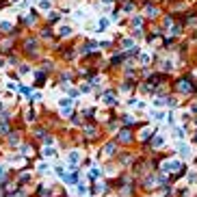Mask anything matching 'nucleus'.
Returning <instances> with one entry per match:
<instances>
[{
  "mask_svg": "<svg viewBox=\"0 0 197 197\" xmlns=\"http://www.w3.org/2000/svg\"><path fill=\"white\" fill-rule=\"evenodd\" d=\"M22 152H24L26 156H32V154H35V147H32V145H22Z\"/></svg>",
  "mask_w": 197,
  "mask_h": 197,
  "instance_id": "nucleus-20",
  "label": "nucleus"
},
{
  "mask_svg": "<svg viewBox=\"0 0 197 197\" xmlns=\"http://www.w3.org/2000/svg\"><path fill=\"white\" fill-rule=\"evenodd\" d=\"M7 139H9L11 145H20V130H11L7 134Z\"/></svg>",
  "mask_w": 197,
  "mask_h": 197,
  "instance_id": "nucleus-8",
  "label": "nucleus"
},
{
  "mask_svg": "<svg viewBox=\"0 0 197 197\" xmlns=\"http://www.w3.org/2000/svg\"><path fill=\"white\" fill-rule=\"evenodd\" d=\"M43 80H46V74L39 72V74H37V85H43Z\"/></svg>",
  "mask_w": 197,
  "mask_h": 197,
  "instance_id": "nucleus-26",
  "label": "nucleus"
},
{
  "mask_svg": "<svg viewBox=\"0 0 197 197\" xmlns=\"http://www.w3.org/2000/svg\"><path fill=\"white\" fill-rule=\"evenodd\" d=\"M0 178H2V167H0Z\"/></svg>",
  "mask_w": 197,
  "mask_h": 197,
  "instance_id": "nucleus-31",
  "label": "nucleus"
},
{
  "mask_svg": "<svg viewBox=\"0 0 197 197\" xmlns=\"http://www.w3.org/2000/svg\"><path fill=\"white\" fill-rule=\"evenodd\" d=\"M83 136H85L87 141H93V139L100 136V128H97L95 124L87 121V124H83Z\"/></svg>",
  "mask_w": 197,
  "mask_h": 197,
  "instance_id": "nucleus-3",
  "label": "nucleus"
},
{
  "mask_svg": "<svg viewBox=\"0 0 197 197\" xmlns=\"http://www.w3.org/2000/svg\"><path fill=\"white\" fill-rule=\"evenodd\" d=\"M186 128H193V130H197V117H193V119H186Z\"/></svg>",
  "mask_w": 197,
  "mask_h": 197,
  "instance_id": "nucleus-22",
  "label": "nucleus"
},
{
  "mask_svg": "<svg viewBox=\"0 0 197 197\" xmlns=\"http://www.w3.org/2000/svg\"><path fill=\"white\" fill-rule=\"evenodd\" d=\"M24 121H35V111L32 108H26L24 111Z\"/></svg>",
  "mask_w": 197,
  "mask_h": 197,
  "instance_id": "nucleus-15",
  "label": "nucleus"
},
{
  "mask_svg": "<svg viewBox=\"0 0 197 197\" xmlns=\"http://www.w3.org/2000/svg\"><path fill=\"white\" fill-rule=\"evenodd\" d=\"M156 15H158V9L154 7V4H147V7H145V18H152V20H154Z\"/></svg>",
  "mask_w": 197,
  "mask_h": 197,
  "instance_id": "nucleus-10",
  "label": "nucleus"
},
{
  "mask_svg": "<svg viewBox=\"0 0 197 197\" xmlns=\"http://www.w3.org/2000/svg\"><path fill=\"white\" fill-rule=\"evenodd\" d=\"M52 35H54V32H52L50 26H43V28H41V37H43V39H50Z\"/></svg>",
  "mask_w": 197,
  "mask_h": 197,
  "instance_id": "nucleus-17",
  "label": "nucleus"
},
{
  "mask_svg": "<svg viewBox=\"0 0 197 197\" xmlns=\"http://www.w3.org/2000/svg\"><path fill=\"white\" fill-rule=\"evenodd\" d=\"M0 28H2V32L11 35V32H13V24H9V22H2V24H0Z\"/></svg>",
  "mask_w": 197,
  "mask_h": 197,
  "instance_id": "nucleus-18",
  "label": "nucleus"
},
{
  "mask_svg": "<svg viewBox=\"0 0 197 197\" xmlns=\"http://www.w3.org/2000/svg\"><path fill=\"white\" fill-rule=\"evenodd\" d=\"M0 108H2V104H0Z\"/></svg>",
  "mask_w": 197,
  "mask_h": 197,
  "instance_id": "nucleus-33",
  "label": "nucleus"
},
{
  "mask_svg": "<svg viewBox=\"0 0 197 197\" xmlns=\"http://www.w3.org/2000/svg\"><path fill=\"white\" fill-rule=\"evenodd\" d=\"M11 132V126H9V121H2L0 124V136H7Z\"/></svg>",
  "mask_w": 197,
  "mask_h": 197,
  "instance_id": "nucleus-14",
  "label": "nucleus"
},
{
  "mask_svg": "<svg viewBox=\"0 0 197 197\" xmlns=\"http://www.w3.org/2000/svg\"><path fill=\"white\" fill-rule=\"evenodd\" d=\"M13 46H15V37L9 35L7 39L0 41V52H9V50H13Z\"/></svg>",
  "mask_w": 197,
  "mask_h": 197,
  "instance_id": "nucleus-5",
  "label": "nucleus"
},
{
  "mask_svg": "<svg viewBox=\"0 0 197 197\" xmlns=\"http://www.w3.org/2000/svg\"><path fill=\"white\" fill-rule=\"evenodd\" d=\"M35 22H37V15H35V13H32V15H26V18H24V24H35Z\"/></svg>",
  "mask_w": 197,
  "mask_h": 197,
  "instance_id": "nucleus-23",
  "label": "nucleus"
},
{
  "mask_svg": "<svg viewBox=\"0 0 197 197\" xmlns=\"http://www.w3.org/2000/svg\"><path fill=\"white\" fill-rule=\"evenodd\" d=\"M162 26H165L167 30H171L173 26H176V20H173V15H165V20H162Z\"/></svg>",
  "mask_w": 197,
  "mask_h": 197,
  "instance_id": "nucleus-11",
  "label": "nucleus"
},
{
  "mask_svg": "<svg viewBox=\"0 0 197 197\" xmlns=\"http://www.w3.org/2000/svg\"><path fill=\"white\" fill-rule=\"evenodd\" d=\"M102 100H104V104H108V106H113V104L117 102V93H115V91H104Z\"/></svg>",
  "mask_w": 197,
  "mask_h": 197,
  "instance_id": "nucleus-6",
  "label": "nucleus"
},
{
  "mask_svg": "<svg viewBox=\"0 0 197 197\" xmlns=\"http://www.w3.org/2000/svg\"><path fill=\"white\" fill-rule=\"evenodd\" d=\"M152 136V132H150V128H143L141 130V134H139V141H147Z\"/></svg>",
  "mask_w": 197,
  "mask_h": 197,
  "instance_id": "nucleus-19",
  "label": "nucleus"
},
{
  "mask_svg": "<svg viewBox=\"0 0 197 197\" xmlns=\"http://www.w3.org/2000/svg\"><path fill=\"white\" fill-rule=\"evenodd\" d=\"M63 178H65V182H67V184H74V182H76V176H74V173H72V176H65V173H63Z\"/></svg>",
  "mask_w": 197,
  "mask_h": 197,
  "instance_id": "nucleus-25",
  "label": "nucleus"
},
{
  "mask_svg": "<svg viewBox=\"0 0 197 197\" xmlns=\"http://www.w3.org/2000/svg\"><path fill=\"white\" fill-rule=\"evenodd\" d=\"M150 145H152V147H160V145H162V136H154V139L150 141Z\"/></svg>",
  "mask_w": 197,
  "mask_h": 197,
  "instance_id": "nucleus-21",
  "label": "nucleus"
},
{
  "mask_svg": "<svg viewBox=\"0 0 197 197\" xmlns=\"http://www.w3.org/2000/svg\"><path fill=\"white\" fill-rule=\"evenodd\" d=\"M184 24L186 26H197V13H189L186 18H184Z\"/></svg>",
  "mask_w": 197,
  "mask_h": 197,
  "instance_id": "nucleus-13",
  "label": "nucleus"
},
{
  "mask_svg": "<svg viewBox=\"0 0 197 197\" xmlns=\"http://www.w3.org/2000/svg\"><path fill=\"white\" fill-rule=\"evenodd\" d=\"M132 141H134V132H132L130 126H126V128H121V130L117 132V143L128 145V143H132Z\"/></svg>",
  "mask_w": 197,
  "mask_h": 197,
  "instance_id": "nucleus-4",
  "label": "nucleus"
},
{
  "mask_svg": "<svg viewBox=\"0 0 197 197\" xmlns=\"http://www.w3.org/2000/svg\"><path fill=\"white\" fill-rule=\"evenodd\" d=\"M141 22H143L141 18H132V26H141Z\"/></svg>",
  "mask_w": 197,
  "mask_h": 197,
  "instance_id": "nucleus-27",
  "label": "nucleus"
},
{
  "mask_svg": "<svg viewBox=\"0 0 197 197\" xmlns=\"http://www.w3.org/2000/svg\"><path fill=\"white\" fill-rule=\"evenodd\" d=\"M61 111H63L65 115L72 113V97H65V100H61Z\"/></svg>",
  "mask_w": 197,
  "mask_h": 197,
  "instance_id": "nucleus-9",
  "label": "nucleus"
},
{
  "mask_svg": "<svg viewBox=\"0 0 197 197\" xmlns=\"http://www.w3.org/2000/svg\"><path fill=\"white\" fill-rule=\"evenodd\" d=\"M24 54L30 56V59H37V54H39V39H37V37L24 39Z\"/></svg>",
  "mask_w": 197,
  "mask_h": 197,
  "instance_id": "nucleus-2",
  "label": "nucleus"
},
{
  "mask_svg": "<svg viewBox=\"0 0 197 197\" xmlns=\"http://www.w3.org/2000/svg\"><path fill=\"white\" fill-rule=\"evenodd\" d=\"M43 154H46V156H54V150H52V147H46V152H43Z\"/></svg>",
  "mask_w": 197,
  "mask_h": 197,
  "instance_id": "nucleus-28",
  "label": "nucleus"
},
{
  "mask_svg": "<svg viewBox=\"0 0 197 197\" xmlns=\"http://www.w3.org/2000/svg\"><path fill=\"white\" fill-rule=\"evenodd\" d=\"M193 139H195V141H197V132H195V136H193Z\"/></svg>",
  "mask_w": 197,
  "mask_h": 197,
  "instance_id": "nucleus-32",
  "label": "nucleus"
},
{
  "mask_svg": "<svg viewBox=\"0 0 197 197\" xmlns=\"http://www.w3.org/2000/svg\"><path fill=\"white\" fill-rule=\"evenodd\" d=\"M115 150H117V141H111V143H106L104 145V156L106 158H111V156H115Z\"/></svg>",
  "mask_w": 197,
  "mask_h": 197,
  "instance_id": "nucleus-7",
  "label": "nucleus"
},
{
  "mask_svg": "<svg viewBox=\"0 0 197 197\" xmlns=\"http://www.w3.org/2000/svg\"><path fill=\"white\" fill-rule=\"evenodd\" d=\"M69 160H72V162H78V160H80V154H78V152H72V154H69Z\"/></svg>",
  "mask_w": 197,
  "mask_h": 197,
  "instance_id": "nucleus-24",
  "label": "nucleus"
},
{
  "mask_svg": "<svg viewBox=\"0 0 197 197\" xmlns=\"http://www.w3.org/2000/svg\"><path fill=\"white\" fill-rule=\"evenodd\" d=\"M56 35H59V37H69V35H72V28H69L67 24H63V26H59Z\"/></svg>",
  "mask_w": 197,
  "mask_h": 197,
  "instance_id": "nucleus-12",
  "label": "nucleus"
},
{
  "mask_svg": "<svg viewBox=\"0 0 197 197\" xmlns=\"http://www.w3.org/2000/svg\"><path fill=\"white\" fill-rule=\"evenodd\" d=\"M20 74H28V65H22V67H20Z\"/></svg>",
  "mask_w": 197,
  "mask_h": 197,
  "instance_id": "nucleus-29",
  "label": "nucleus"
},
{
  "mask_svg": "<svg viewBox=\"0 0 197 197\" xmlns=\"http://www.w3.org/2000/svg\"><path fill=\"white\" fill-rule=\"evenodd\" d=\"M176 91H180V93H195V80L193 78H189V76H184V78H180L176 85Z\"/></svg>",
  "mask_w": 197,
  "mask_h": 197,
  "instance_id": "nucleus-1",
  "label": "nucleus"
},
{
  "mask_svg": "<svg viewBox=\"0 0 197 197\" xmlns=\"http://www.w3.org/2000/svg\"><path fill=\"white\" fill-rule=\"evenodd\" d=\"M59 20V13H50V22H56Z\"/></svg>",
  "mask_w": 197,
  "mask_h": 197,
  "instance_id": "nucleus-30",
  "label": "nucleus"
},
{
  "mask_svg": "<svg viewBox=\"0 0 197 197\" xmlns=\"http://www.w3.org/2000/svg\"><path fill=\"white\" fill-rule=\"evenodd\" d=\"M74 54H76L74 48H63V50H61V56H63V59H72Z\"/></svg>",
  "mask_w": 197,
  "mask_h": 197,
  "instance_id": "nucleus-16",
  "label": "nucleus"
}]
</instances>
